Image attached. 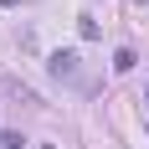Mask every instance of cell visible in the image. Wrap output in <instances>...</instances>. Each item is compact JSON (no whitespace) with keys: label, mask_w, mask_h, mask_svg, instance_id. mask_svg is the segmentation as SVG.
<instances>
[{"label":"cell","mask_w":149,"mask_h":149,"mask_svg":"<svg viewBox=\"0 0 149 149\" xmlns=\"http://www.w3.org/2000/svg\"><path fill=\"white\" fill-rule=\"evenodd\" d=\"M46 67H52V77H57V82H77V52H57Z\"/></svg>","instance_id":"6da1fadb"},{"label":"cell","mask_w":149,"mask_h":149,"mask_svg":"<svg viewBox=\"0 0 149 149\" xmlns=\"http://www.w3.org/2000/svg\"><path fill=\"white\" fill-rule=\"evenodd\" d=\"M134 52H129V46H118V52H113V72H134Z\"/></svg>","instance_id":"7a4b0ae2"},{"label":"cell","mask_w":149,"mask_h":149,"mask_svg":"<svg viewBox=\"0 0 149 149\" xmlns=\"http://www.w3.org/2000/svg\"><path fill=\"white\" fill-rule=\"evenodd\" d=\"M21 144H26L21 134H5V129H0V149H21Z\"/></svg>","instance_id":"3957f363"},{"label":"cell","mask_w":149,"mask_h":149,"mask_svg":"<svg viewBox=\"0 0 149 149\" xmlns=\"http://www.w3.org/2000/svg\"><path fill=\"white\" fill-rule=\"evenodd\" d=\"M41 149H52V144H41Z\"/></svg>","instance_id":"277c9868"},{"label":"cell","mask_w":149,"mask_h":149,"mask_svg":"<svg viewBox=\"0 0 149 149\" xmlns=\"http://www.w3.org/2000/svg\"><path fill=\"white\" fill-rule=\"evenodd\" d=\"M144 93H149V82H144Z\"/></svg>","instance_id":"5b68a950"}]
</instances>
